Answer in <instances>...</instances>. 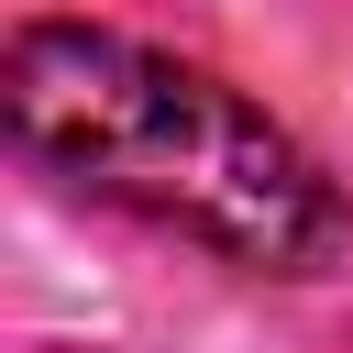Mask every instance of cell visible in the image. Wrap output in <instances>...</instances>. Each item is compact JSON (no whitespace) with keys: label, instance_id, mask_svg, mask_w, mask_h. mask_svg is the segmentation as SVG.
<instances>
[{"label":"cell","instance_id":"6da1fadb","mask_svg":"<svg viewBox=\"0 0 353 353\" xmlns=\"http://www.w3.org/2000/svg\"><path fill=\"white\" fill-rule=\"evenodd\" d=\"M0 121L11 154L55 188L154 221L243 276H331L353 243L342 176L221 66L143 44L121 22L33 11L0 44Z\"/></svg>","mask_w":353,"mask_h":353}]
</instances>
